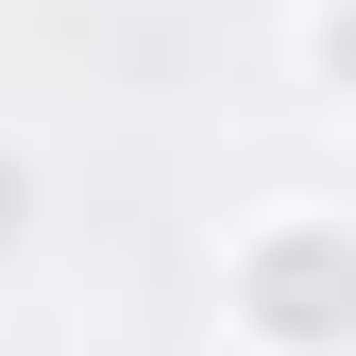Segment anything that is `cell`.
<instances>
[{
    "mask_svg": "<svg viewBox=\"0 0 356 356\" xmlns=\"http://www.w3.org/2000/svg\"><path fill=\"white\" fill-rule=\"evenodd\" d=\"M204 323L220 356H356V204L272 187L204 238Z\"/></svg>",
    "mask_w": 356,
    "mask_h": 356,
    "instance_id": "1",
    "label": "cell"
},
{
    "mask_svg": "<svg viewBox=\"0 0 356 356\" xmlns=\"http://www.w3.org/2000/svg\"><path fill=\"white\" fill-rule=\"evenodd\" d=\"M289 85L323 119H356V0H289Z\"/></svg>",
    "mask_w": 356,
    "mask_h": 356,
    "instance_id": "2",
    "label": "cell"
},
{
    "mask_svg": "<svg viewBox=\"0 0 356 356\" xmlns=\"http://www.w3.org/2000/svg\"><path fill=\"white\" fill-rule=\"evenodd\" d=\"M34 238H51V170H34V136L0 119V289L34 272Z\"/></svg>",
    "mask_w": 356,
    "mask_h": 356,
    "instance_id": "3",
    "label": "cell"
}]
</instances>
